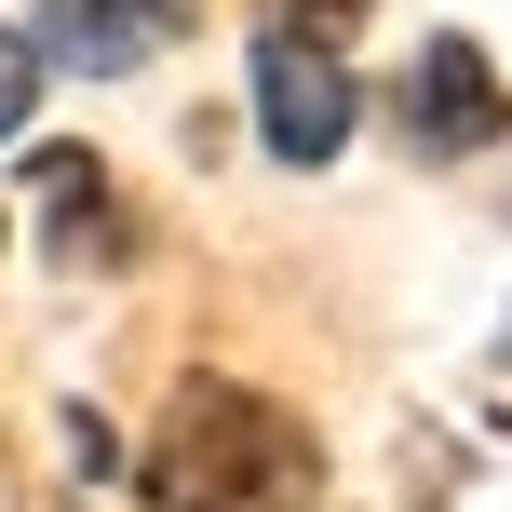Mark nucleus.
I'll return each mask as SVG.
<instances>
[{"mask_svg": "<svg viewBox=\"0 0 512 512\" xmlns=\"http://www.w3.org/2000/svg\"><path fill=\"white\" fill-rule=\"evenodd\" d=\"M351 68H337V41H297V27H270L256 41V135H270V162H337L351 149Z\"/></svg>", "mask_w": 512, "mask_h": 512, "instance_id": "3", "label": "nucleus"}, {"mask_svg": "<svg viewBox=\"0 0 512 512\" xmlns=\"http://www.w3.org/2000/svg\"><path fill=\"white\" fill-rule=\"evenodd\" d=\"M283 27L297 41H337V27H364V0H283Z\"/></svg>", "mask_w": 512, "mask_h": 512, "instance_id": "8", "label": "nucleus"}, {"mask_svg": "<svg viewBox=\"0 0 512 512\" xmlns=\"http://www.w3.org/2000/svg\"><path fill=\"white\" fill-rule=\"evenodd\" d=\"M41 216H54V256H68V270H122V256H135L122 189H108L81 149H54V162H41Z\"/></svg>", "mask_w": 512, "mask_h": 512, "instance_id": "5", "label": "nucleus"}, {"mask_svg": "<svg viewBox=\"0 0 512 512\" xmlns=\"http://www.w3.org/2000/svg\"><path fill=\"white\" fill-rule=\"evenodd\" d=\"M27 108H41V41H27V27H0V149L27 135Z\"/></svg>", "mask_w": 512, "mask_h": 512, "instance_id": "6", "label": "nucleus"}, {"mask_svg": "<svg viewBox=\"0 0 512 512\" xmlns=\"http://www.w3.org/2000/svg\"><path fill=\"white\" fill-rule=\"evenodd\" d=\"M149 512H324V459L310 432L243 378H176L149 459H135Z\"/></svg>", "mask_w": 512, "mask_h": 512, "instance_id": "1", "label": "nucleus"}, {"mask_svg": "<svg viewBox=\"0 0 512 512\" xmlns=\"http://www.w3.org/2000/svg\"><path fill=\"white\" fill-rule=\"evenodd\" d=\"M391 122H405L418 162H472V149H499V135H512V95H499V68H486V41L432 27V41H418V68L391 81Z\"/></svg>", "mask_w": 512, "mask_h": 512, "instance_id": "2", "label": "nucleus"}, {"mask_svg": "<svg viewBox=\"0 0 512 512\" xmlns=\"http://www.w3.org/2000/svg\"><path fill=\"white\" fill-rule=\"evenodd\" d=\"M68 459H81V486H108V472H122V445H108L95 405H68Z\"/></svg>", "mask_w": 512, "mask_h": 512, "instance_id": "7", "label": "nucleus"}, {"mask_svg": "<svg viewBox=\"0 0 512 512\" xmlns=\"http://www.w3.org/2000/svg\"><path fill=\"white\" fill-rule=\"evenodd\" d=\"M27 41H41V68L135 81L162 41H176V0H27Z\"/></svg>", "mask_w": 512, "mask_h": 512, "instance_id": "4", "label": "nucleus"}]
</instances>
